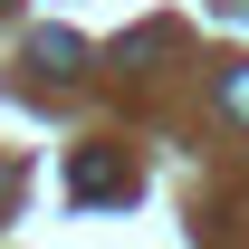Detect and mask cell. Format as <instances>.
Wrapping results in <instances>:
<instances>
[{"label": "cell", "instance_id": "6da1fadb", "mask_svg": "<svg viewBox=\"0 0 249 249\" xmlns=\"http://www.w3.org/2000/svg\"><path fill=\"white\" fill-rule=\"evenodd\" d=\"M67 192H77V201H124L134 173H124L115 154H77V163H67Z\"/></svg>", "mask_w": 249, "mask_h": 249}, {"label": "cell", "instance_id": "7a4b0ae2", "mask_svg": "<svg viewBox=\"0 0 249 249\" xmlns=\"http://www.w3.org/2000/svg\"><path fill=\"white\" fill-rule=\"evenodd\" d=\"M29 67L38 77H77V67H87V38L77 29H29Z\"/></svg>", "mask_w": 249, "mask_h": 249}, {"label": "cell", "instance_id": "3957f363", "mask_svg": "<svg viewBox=\"0 0 249 249\" xmlns=\"http://www.w3.org/2000/svg\"><path fill=\"white\" fill-rule=\"evenodd\" d=\"M220 115L249 124V67H220Z\"/></svg>", "mask_w": 249, "mask_h": 249}, {"label": "cell", "instance_id": "277c9868", "mask_svg": "<svg viewBox=\"0 0 249 249\" xmlns=\"http://www.w3.org/2000/svg\"><path fill=\"white\" fill-rule=\"evenodd\" d=\"M10 192H19V173H10V163H0V201H10Z\"/></svg>", "mask_w": 249, "mask_h": 249}]
</instances>
